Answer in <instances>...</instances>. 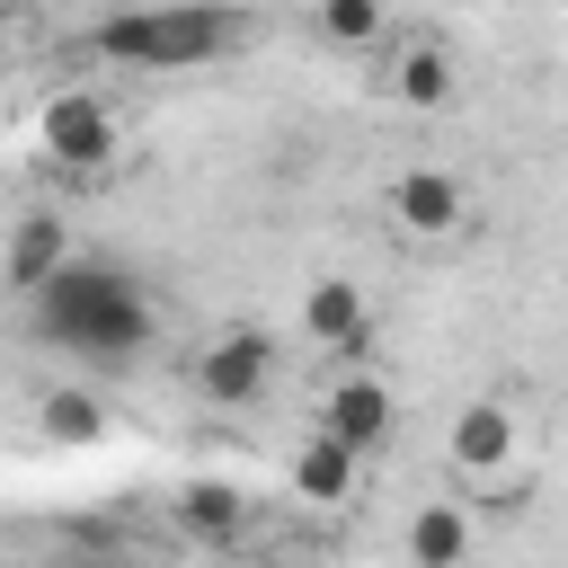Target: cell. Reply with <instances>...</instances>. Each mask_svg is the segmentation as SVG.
Wrapping results in <instances>:
<instances>
[{
    "label": "cell",
    "mask_w": 568,
    "mask_h": 568,
    "mask_svg": "<svg viewBox=\"0 0 568 568\" xmlns=\"http://www.w3.org/2000/svg\"><path fill=\"white\" fill-rule=\"evenodd\" d=\"M36 337H53V346H71V355H98V364H124V355L151 337V302H142L133 275L71 257V266L36 293Z\"/></svg>",
    "instance_id": "obj_1"
},
{
    "label": "cell",
    "mask_w": 568,
    "mask_h": 568,
    "mask_svg": "<svg viewBox=\"0 0 568 568\" xmlns=\"http://www.w3.org/2000/svg\"><path fill=\"white\" fill-rule=\"evenodd\" d=\"M240 36H248V18H231V9H115L89 27V44L133 71H186V62L231 53Z\"/></svg>",
    "instance_id": "obj_2"
},
{
    "label": "cell",
    "mask_w": 568,
    "mask_h": 568,
    "mask_svg": "<svg viewBox=\"0 0 568 568\" xmlns=\"http://www.w3.org/2000/svg\"><path fill=\"white\" fill-rule=\"evenodd\" d=\"M266 364H275V346H266L257 328H231V337H213V346H204L195 382H204V399H213V408H240V399H257V390H266Z\"/></svg>",
    "instance_id": "obj_3"
},
{
    "label": "cell",
    "mask_w": 568,
    "mask_h": 568,
    "mask_svg": "<svg viewBox=\"0 0 568 568\" xmlns=\"http://www.w3.org/2000/svg\"><path fill=\"white\" fill-rule=\"evenodd\" d=\"M44 151H53L62 169H98V160L115 151V115H106L98 98H71V89H62V98L44 106Z\"/></svg>",
    "instance_id": "obj_4"
},
{
    "label": "cell",
    "mask_w": 568,
    "mask_h": 568,
    "mask_svg": "<svg viewBox=\"0 0 568 568\" xmlns=\"http://www.w3.org/2000/svg\"><path fill=\"white\" fill-rule=\"evenodd\" d=\"M62 266H71V231H62L53 213H27V222L9 231V248H0V284H18L27 302H36Z\"/></svg>",
    "instance_id": "obj_5"
},
{
    "label": "cell",
    "mask_w": 568,
    "mask_h": 568,
    "mask_svg": "<svg viewBox=\"0 0 568 568\" xmlns=\"http://www.w3.org/2000/svg\"><path fill=\"white\" fill-rule=\"evenodd\" d=\"M320 435H328V444H346V453H373V444L390 435V390H382V382H337V399H328Z\"/></svg>",
    "instance_id": "obj_6"
},
{
    "label": "cell",
    "mask_w": 568,
    "mask_h": 568,
    "mask_svg": "<svg viewBox=\"0 0 568 568\" xmlns=\"http://www.w3.org/2000/svg\"><path fill=\"white\" fill-rule=\"evenodd\" d=\"M302 328H311L320 346H346V355H355L373 320H364V293H355L346 275H320V284L302 293Z\"/></svg>",
    "instance_id": "obj_7"
},
{
    "label": "cell",
    "mask_w": 568,
    "mask_h": 568,
    "mask_svg": "<svg viewBox=\"0 0 568 568\" xmlns=\"http://www.w3.org/2000/svg\"><path fill=\"white\" fill-rule=\"evenodd\" d=\"M390 213H399L408 231H453V222H462V186H453L444 169H408V178L390 186Z\"/></svg>",
    "instance_id": "obj_8"
},
{
    "label": "cell",
    "mask_w": 568,
    "mask_h": 568,
    "mask_svg": "<svg viewBox=\"0 0 568 568\" xmlns=\"http://www.w3.org/2000/svg\"><path fill=\"white\" fill-rule=\"evenodd\" d=\"M506 453H515V417H506L497 399H479V408L453 417V462H462V470H497Z\"/></svg>",
    "instance_id": "obj_9"
},
{
    "label": "cell",
    "mask_w": 568,
    "mask_h": 568,
    "mask_svg": "<svg viewBox=\"0 0 568 568\" xmlns=\"http://www.w3.org/2000/svg\"><path fill=\"white\" fill-rule=\"evenodd\" d=\"M346 488H355V453L328 444V435H311V444L293 453V497H320V506H328V497H346Z\"/></svg>",
    "instance_id": "obj_10"
},
{
    "label": "cell",
    "mask_w": 568,
    "mask_h": 568,
    "mask_svg": "<svg viewBox=\"0 0 568 568\" xmlns=\"http://www.w3.org/2000/svg\"><path fill=\"white\" fill-rule=\"evenodd\" d=\"M462 550H470V524H462L453 506H417V524H408V559H417V568H462Z\"/></svg>",
    "instance_id": "obj_11"
},
{
    "label": "cell",
    "mask_w": 568,
    "mask_h": 568,
    "mask_svg": "<svg viewBox=\"0 0 568 568\" xmlns=\"http://www.w3.org/2000/svg\"><path fill=\"white\" fill-rule=\"evenodd\" d=\"M178 524H186V532H204V541H231V532H240V488L195 479V488L178 497Z\"/></svg>",
    "instance_id": "obj_12"
},
{
    "label": "cell",
    "mask_w": 568,
    "mask_h": 568,
    "mask_svg": "<svg viewBox=\"0 0 568 568\" xmlns=\"http://www.w3.org/2000/svg\"><path fill=\"white\" fill-rule=\"evenodd\" d=\"M399 98H408V106H444V98H453V62H444L435 44H417V53L399 62Z\"/></svg>",
    "instance_id": "obj_13"
},
{
    "label": "cell",
    "mask_w": 568,
    "mask_h": 568,
    "mask_svg": "<svg viewBox=\"0 0 568 568\" xmlns=\"http://www.w3.org/2000/svg\"><path fill=\"white\" fill-rule=\"evenodd\" d=\"M44 435H62V444H98L106 417H98L89 390H53V399H44Z\"/></svg>",
    "instance_id": "obj_14"
},
{
    "label": "cell",
    "mask_w": 568,
    "mask_h": 568,
    "mask_svg": "<svg viewBox=\"0 0 568 568\" xmlns=\"http://www.w3.org/2000/svg\"><path fill=\"white\" fill-rule=\"evenodd\" d=\"M320 27H328L337 44H373V36H382V9H373V0H328Z\"/></svg>",
    "instance_id": "obj_15"
},
{
    "label": "cell",
    "mask_w": 568,
    "mask_h": 568,
    "mask_svg": "<svg viewBox=\"0 0 568 568\" xmlns=\"http://www.w3.org/2000/svg\"><path fill=\"white\" fill-rule=\"evenodd\" d=\"M0 53H9V36H0Z\"/></svg>",
    "instance_id": "obj_16"
}]
</instances>
